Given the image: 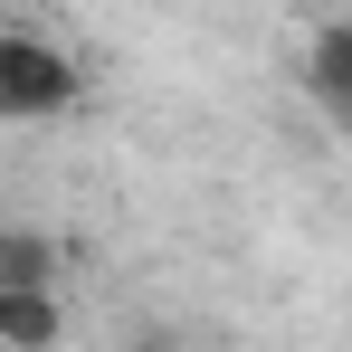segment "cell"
Here are the masks:
<instances>
[{"instance_id":"cell-1","label":"cell","mask_w":352,"mask_h":352,"mask_svg":"<svg viewBox=\"0 0 352 352\" xmlns=\"http://www.w3.org/2000/svg\"><path fill=\"white\" fill-rule=\"evenodd\" d=\"M76 96H86L76 48L10 19V29H0V124H48V115H67Z\"/></svg>"},{"instance_id":"cell-4","label":"cell","mask_w":352,"mask_h":352,"mask_svg":"<svg viewBox=\"0 0 352 352\" xmlns=\"http://www.w3.org/2000/svg\"><path fill=\"white\" fill-rule=\"evenodd\" d=\"M58 343H67L58 295H0V352H58Z\"/></svg>"},{"instance_id":"cell-2","label":"cell","mask_w":352,"mask_h":352,"mask_svg":"<svg viewBox=\"0 0 352 352\" xmlns=\"http://www.w3.org/2000/svg\"><path fill=\"white\" fill-rule=\"evenodd\" d=\"M67 248L48 219H0V295H58Z\"/></svg>"},{"instance_id":"cell-3","label":"cell","mask_w":352,"mask_h":352,"mask_svg":"<svg viewBox=\"0 0 352 352\" xmlns=\"http://www.w3.org/2000/svg\"><path fill=\"white\" fill-rule=\"evenodd\" d=\"M305 96L333 124H352V10L314 19V38H305Z\"/></svg>"}]
</instances>
